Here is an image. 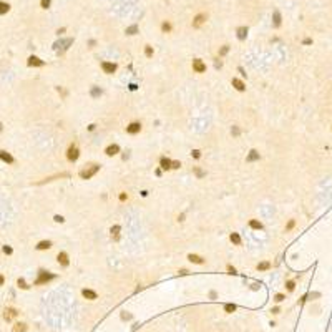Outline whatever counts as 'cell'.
<instances>
[{
    "label": "cell",
    "mask_w": 332,
    "mask_h": 332,
    "mask_svg": "<svg viewBox=\"0 0 332 332\" xmlns=\"http://www.w3.org/2000/svg\"><path fill=\"white\" fill-rule=\"evenodd\" d=\"M141 196H143V198L148 196V191H146V189H144V191H141Z\"/></svg>",
    "instance_id": "obj_54"
},
{
    "label": "cell",
    "mask_w": 332,
    "mask_h": 332,
    "mask_svg": "<svg viewBox=\"0 0 332 332\" xmlns=\"http://www.w3.org/2000/svg\"><path fill=\"white\" fill-rule=\"evenodd\" d=\"M53 219H55L56 222H63V221H65V218H63V216H60V214H55V218H53Z\"/></svg>",
    "instance_id": "obj_43"
},
{
    "label": "cell",
    "mask_w": 332,
    "mask_h": 332,
    "mask_svg": "<svg viewBox=\"0 0 332 332\" xmlns=\"http://www.w3.org/2000/svg\"><path fill=\"white\" fill-rule=\"evenodd\" d=\"M121 319L123 320H130V319H131V314H125V312H123L121 314Z\"/></svg>",
    "instance_id": "obj_45"
},
{
    "label": "cell",
    "mask_w": 332,
    "mask_h": 332,
    "mask_svg": "<svg viewBox=\"0 0 332 332\" xmlns=\"http://www.w3.org/2000/svg\"><path fill=\"white\" fill-rule=\"evenodd\" d=\"M95 128H97V125H90L88 126V131H95Z\"/></svg>",
    "instance_id": "obj_51"
},
{
    "label": "cell",
    "mask_w": 332,
    "mask_h": 332,
    "mask_svg": "<svg viewBox=\"0 0 332 332\" xmlns=\"http://www.w3.org/2000/svg\"><path fill=\"white\" fill-rule=\"evenodd\" d=\"M186 274H189L188 269H179V276H186Z\"/></svg>",
    "instance_id": "obj_47"
},
{
    "label": "cell",
    "mask_w": 332,
    "mask_h": 332,
    "mask_svg": "<svg viewBox=\"0 0 332 332\" xmlns=\"http://www.w3.org/2000/svg\"><path fill=\"white\" fill-rule=\"evenodd\" d=\"M302 43H304V45H310V43H312V40H310V38H304Z\"/></svg>",
    "instance_id": "obj_49"
},
{
    "label": "cell",
    "mask_w": 332,
    "mask_h": 332,
    "mask_svg": "<svg viewBox=\"0 0 332 332\" xmlns=\"http://www.w3.org/2000/svg\"><path fill=\"white\" fill-rule=\"evenodd\" d=\"M206 20H208V15H206V13H198V15L193 19V27H194V28H199L203 23H206Z\"/></svg>",
    "instance_id": "obj_10"
},
{
    "label": "cell",
    "mask_w": 332,
    "mask_h": 332,
    "mask_svg": "<svg viewBox=\"0 0 332 332\" xmlns=\"http://www.w3.org/2000/svg\"><path fill=\"white\" fill-rule=\"evenodd\" d=\"M141 131V123L140 121H131L128 126H126V133L128 135H138Z\"/></svg>",
    "instance_id": "obj_7"
},
{
    "label": "cell",
    "mask_w": 332,
    "mask_h": 332,
    "mask_svg": "<svg viewBox=\"0 0 332 332\" xmlns=\"http://www.w3.org/2000/svg\"><path fill=\"white\" fill-rule=\"evenodd\" d=\"M50 3H52V0H42L40 5H42V8H48V7H50Z\"/></svg>",
    "instance_id": "obj_40"
},
{
    "label": "cell",
    "mask_w": 332,
    "mask_h": 332,
    "mask_svg": "<svg viewBox=\"0 0 332 332\" xmlns=\"http://www.w3.org/2000/svg\"><path fill=\"white\" fill-rule=\"evenodd\" d=\"M274 27H281V13L277 12H274Z\"/></svg>",
    "instance_id": "obj_29"
},
{
    "label": "cell",
    "mask_w": 332,
    "mask_h": 332,
    "mask_svg": "<svg viewBox=\"0 0 332 332\" xmlns=\"http://www.w3.org/2000/svg\"><path fill=\"white\" fill-rule=\"evenodd\" d=\"M17 316H19V312H17L15 307H7V309L3 310V319H5L7 322H12Z\"/></svg>",
    "instance_id": "obj_4"
},
{
    "label": "cell",
    "mask_w": 332,
    "mask_h": 332,
    "mask_svg": "<svg viewBox=\"0 0 332 332\" xmlns=\"http://www.w3.org/2000/svg\"><path fill=\"white\" fill-rule=\"evenodd\" d=\"M193 70L196 73H204L206 72V63H204L201 58H194L193 60Z\"/></svg>",
    "instance_id": "obj_6"
},
{
    "label": "cell",
    "mask_w": 332,
    "mask_h": 332,
    "mask_svg": "<svg viewBox=\"0 0 332 332\" xmlns=\"http://www.w3.org/2000/svg\"><path fill=\"white\" fill-rule=\"evenodd\" d=\"M191 156L194 158V160H199V158H201V151L199 150H193L191 151Z\"/></svg>",
    "instance_id": "obj_38"
},
{
    "label": "cell",
    "mask_w": 332,
    "mask_h": 332,
    "mask_svg": "<svg viewBox=\"0 0 332 332\" xmlns=\"http://www.w3.org/2000/svg\"><path fill=\"white\" fill-rule=\"evenodd\" d=\"M238 72L241 73V76H246V72H244V68H242V66H238Z\"/></svg>",
    "instance_id": "obj_48"
},
{
    "label": "cell",
    "mask_w": 332,
    "mask_h": 332,
    "mask_svg": "<svg viewBox=\"0 0 332 332\" xmlns=\"http://www.w3.org/2000/svg\"><path fill=\"white\" fill-rule=\"evenodd\" d=\"M3 282H5V277H3L2 274H0V286H3Z\"/></svg>",
    "instance_id": "obj_53"
},
{
    "label": "cell",
    "mask_w": 332,
    "mask_h": 332,
    "mask_svg": "<svg viewBox=\"0 0 332 332\" xmlns=\"http://www.w3.org/2000/svg\"><path fill=\"white\" fill-rule=\"evenodd\" d=\"M229 239H231V242H232V244H236V246H241V242H242V239H241V236H239V232H231Z\"/></svg>",
    "instance_id": "obj_20"
},
{
    "label": "cell",
    "mask_w": 332,
    "mask_h": 332,
    "mask_svg": "<svg viewBox=\"0 0 332 332\" xmlns=\"http://www.w3.org/2000/svg\"><path fill=\"white\" fill-rule=\"evenodd\" d=\"M226 269H228V273H229V274H232V276H234V274H238L236 267H234V266H231V264H228V266H226Z\"/></svg>",
    "instance_id": "obj_35"
},
{
    "label": "cell",
    "mask_w": 332,
    "mask_h": 332,
    "mask_svg": "<svg viewBox=\"0 0 332 332\" xmlns=\"http://www.w3.org/2000/svg\"><path fill=\"white\" fill-rule=\"evenodd\" d=\"M249 228L251 229H256V231H261V229H263V222L257 221V219H251L249 221Z\"/></svg>",
    "instance_id": "obj_23"
},
{
    "label": "cell",
    "mask_w": 332,
    "mask_h": 332,
    "mask_svg": "<svg viewBox=\"0 0 332 332\" xmlns=\"http://www.w3.org/2000/svg\"><path fill=\"white\" fill-rule=\"evenodd\" d=\"M98 171H100V164L91 163V164H88L86 168H83L82 171H80V178L82 179H90V178H93Z\"/></svg>",
    "instance_id": "obj_1"
},
{
    "label": "cell",
    "mask_w": 332,
    "mask_h": 332,
    "mask_svg": "<svg viewBox=\"0 0 332 332\" xmlns=\"http://www.w3.org/2000/svg\"><path fill=\"white\" fill-rule=\"evenodd\" d=\"M236 33H238L239 40H246V37H248V27H239L236 30Z\"/></svg>",
    "instance_id": "obj_19"
},
{
    "label": "cell",
    "mask_w": 332,
    "mask_h": 332,
    "mask_svg": "<svg viewBox=\"0 0 332 332\" xmlns=\"http://www.w3.org/2000/svg\"><path fill=\"white\" fill-rule=\"evenodd\" d=\"M294 226H296V221H294V219H289V222L286 224V231H291Z\"/></svg>",
    "instance_id": "obj_37"
},
{
    "label": "cell",
    "mask_w": 332,
    "mask_h": 332,
    "mask_svg": "<svg viewBox=\"0 0 332 332\" xmlns=\"http://www.w3.org/2000/svg\"><path fill=\"white\" fill-rule=\"evenodd\" d=\"M55 274L53 273H48V271H38V277L35 279V286H40V284H47V282L53 281Z\"/></svg>",
    "instance_id": "obj_2"
},
{
    "label": "cell",
    "mask_w": 332,
    "mask_h": 332,
    "mask_svg": "<svg viewBox=\"0 0 332 332\" xmlns=\"http://www.w3.org/2000/svg\"><path fill=\"white\" fill-rule=\"evenodd\" d=\"M179 166H181L179 161H173V169H179Z\"/></svg>",
    "instance_id": "obj_46"
},
{
    "label": "cell",
    "mask_w": 332,
    "mask_h": 332,
    "mask_svg": "<svg viewBox=\"0 0 332 332\" xmlns=\"http://www.w3.org/2000/svg\"><path fill=\"white\" fill-rule=\"evenodd\" d=\"M188 261L193 264H198V266H201V264H204V259L201 256H198V254H188Z\"/></svg>",
    "instance_id": "obj_16"
},
{
    "label": "cell",
    "mask_w": 332,
    "mask_h": 332,
    "mask_svg": "<svg viewBox=\"0 0 332 332\" xmlns=\"http://www.w3.org/2000/svg\"><path fill=\"white\" fill-rule=\"evenodd\" d=\"M224 310H226V312H234L236 306L234 304H224Z\"/></svg>",
    "instance_id": "obj_33"
},
{
    "label": "cell",
    "mask_w": 332,
    "mask_h": 332,
    "mask_svg": "<svg viewBox=\"0 0 332 332\" xmlns=\"http://www.w3.org/2000/svg\"><path fill=\"white\" fill-rule=\"evenodd\" d=\"M171 23L169 22H163L161 23V30H163V33H169V32H171Z\"/></svg>",
    "instance_id": "obj_28"
},
{
    "label": "cell",
    "mask_w": 332,
    "mask_h": 332,
    "mask_svg": "<svg viewBox=\"0 0 332 332\" xmlns=\"http://www.w3.org/2000/svg\"><path fill=\"white\" fill-rule=\"evenodd\" d=\"M101 88H98V86H93L91 88V91H90V95H91V98H100L101 97Z\"/></svg>",
    "instance_id": "obj_25"
},
{
    "label": "cell",
    "mask_w": 332,
    "mask_h": 332,
    "mask_svg": "<svg viewBox=\"0 0 332 332\" xmlns=\"http://www.w3.org/2000/svg\"><path fill=\"white\" fill-rule=\"evenodd\" d=\"M118 198H120V201H126V199H128V194H126V193H120Z\"/></svg>",
    "instance_id": "obj_44"
},
{
    "label": "cell",
    "mask_w": 332,
    "mask_h": 332,
    "mask_svg": "<svg viewBox=\"0 0 332 332\" xmlns=\"http://www.w3.org/2000/svg\"><path fill=\"white\" fill-rule=\"evenodd\" d=\"M27 329H28V326L25 322H17L15 326H13L12 332H27Z\"/></svg>",
    "instance_id": "obj_21"
},
{
    "label": "cell",
    "mask_w": 332,
    "mask_h": 332,
    "mask_svg": "<svg viewBox=\"0 0 332 332\" xmlns=\"http://www.w3.org/2000/svg\"><path fill=\"white\" fill-rule=\"evenodd\" d=\"M256 269L257 271H269L271 269V263H269V261H263V263H259L256 266Z\"/></svg>",
    "instance_id": "obj_24"
},
{
    "label": "cell",
    "mask_w": 332,
    "mask_h": 332,
    "mask_svg": "<svg viewBox=\"0 0 332 332\" xmlns=\"http://www.w3.org/2000/svg\"><path fill=\"white\" fill-rule=\"evenodd\" d=\"M82 296L85 299H88V301H95V299H98V294L93 291V289H88V287H85V289H82Z\"/></svg>",
    "instance_id": "obj_12"
},
{
    "label": "cell",
    "mask_w": 332,
    "mask_h": 332,
    "mask_svg": "<svg viewBox=\"0 0 332 332\" xmlns=\"http://www.w3.org/2000/svg\"><path fill=\"white\" fill-rule=\"evenodd\" d=\"M228 52H229V45H222V47L219 48V56L228 55Z\"/></svg>",
    "instance_id": "obj_32"
},
{
    "label": "cell",
    "mask_w": 332,
    "mask_h": 332,
    "mask_svg": "<svg viewBox=\"0 0 332 332\" xmlns=\"http://www.w3.org/2000/svg\"><path fill=\"white\" fill-rule=\"evenodd\" d=\"M231 135H232V136H239V135H241V130H239V126H232V128H231Z\"/></svg>",
    "instance_id": "obj_34"
},
{
    "label": "cell",
    "mask_w": 332,
    "mask_h": 332,
    "mask_svg": "<svg viewBox=\"0 0 332 332\" xmlns=\"http://www.w3.org/2000/svg\"><path fill=\"white\" fill-rule=\"evenodd\" d=\"M259 158H261L259 151H257V150H251L249 154H248V158H246V161H248V163H254V161H259Z\"/></svg>",
    "instance_id": "obj_15"
},
{
    "label": "cell",
    "mask_w": 332,
    "mask_h": 332,
    "mask_svg": "<svg viewBox=\"0 0 332 332\" xmlns=\"http://www.w3.org/2000/svg\"><path fill=\"white\" fill-rule=\"evenodd\" d=\"M66 158H68V161H72V163H75L76 160L80 158V150L76 144H70L68 150H66Z\"/></svg>",
    "instance_id": "obj_3"
},
{
    "label": "cell",
    "mask_w": 332,
    "mask_h": 332,
    "mask_svg": "<svg viewBox=\"0 0 332 332\" xmlns=\"http://www.w3.org/2000/svg\"><path fill=\"white\" fill-rule=\"evenodd\" d=\"M160 168L164 169V171L173 169V160H169V158H166V156H161L160 158Z\"/></svg>",
    "instance_id": "obj_11"
},
{
    "label": "cell",
    "mask_w": 332,
    "mask_h": 332,
    "mask_svg": "<svg viewBox=\"0 0 332 332\" xmlns=\"http://www.w3.org/2000/svg\"><path fill=\"white\" fill-rule=\"evenodd\" d=\"M0 160H2V161H5V163H8V164H12L13 161H15V160H13V156H12V154H10V153H7V151H0Z\"/></svg>",
    "instance_id": "obj_18"
},
{
    "label": "cell",
    "mask_w": 332,
    "mask_h": 332,
    "mask_svg": "<svg viewBox=\"0 0 332 332\" xmlns=\"http://www.w3.org/2000/svg\"><path fill=\"white\" fill-rule=\"evenodd\" d=\"M286 289H287L289 292H292L296 289V282L294 281H287V282H286Z\"/></svg>",
    "instance_id": "obj_31"
},
{
    "label": "cell",
    "mask_w": 332,
    "mask_h": 332,
    "mask_svg": "<svg viewBox=\"0 0 332 332\" xmlns=\"http://www.w3.org/2000/svg\"><path fill=\"white\" fill-rule=\"evenodd\" d=\"M101 70H103V73H107V75H113V73L116 72V63H113V62H101Z\"/></svg>",
    "instance_id": "obj_5"
},
{
    "label": "cell",
    "mask_w": 332,
    "mask_h": 332,
    "mask_svg": "<svg viewBox=\"0 0 332 332\" xmlns=\"http://www.w3.org/2000/svg\"><path fill=\"white\" fill-rule=\"evenodd\" d=\"M3 252H5V254H12L13 249L10 248V246H3Z\"/></svg>",
    "instance_id": "obj_42"
},
{
    "label": "cell",
    "mask_w": 332,
    "mask_h": 332,
    "mask_svg": "<svg viewBox=\"0 0 332 332\" xmlns=\"http://www.w3.org/2000/svg\"><path fill=\"white\" fill-rule=\"evenodd\" d=\"M120 231H121V226L120 224H115L113 228L110 229V232H111V239L113 241H118L120 239Z\"/></svg>",
    "instance_id": "obj_17"
},
{
    "label": "cell",
    "mask_w": 332,
    "mask_h": 332,
    "mask_svg": "<svg viewBox=\"0 0 332 332\" xmlns=\"http://www.w3.org/2000/svg\"><path fill=\"white\" fill-rule=\"evenodd\" d=\"M271 312H273V314H279V312H281V309H279V307H274V309L271 310Z\"/></svg>",
    "instance_id": "obj_50"
},
{
    "label": "cell",
    "mask_w": 332,
    "mask_h": 332,
    "mask_svg": "<svg viewBox=\"0 0 332 332\" xmlns=\"http://www.w3.org/2000/svg\"><path fill=\"white\" fill-rule=\"evenodd\" d=\"M10 10V5L7 2H0V15H3V13H7Z\"/></svg>",
    "instance_id": "obj_27"
},
{
    "label": "cell",
    "mask_w": 332,
    "mask_h": 332,
    "mask_svg": "<svg viewBox=\"0 0 332 332\" xmlns=\"http://www.w3.org/2000/svg\"><path fill=\"white\" fill-rule=\"evenodd\" d=\"M50 248H52V241H48V239H47V241H40L37 244L38 251H45V249H50Z\"/></svg>",
    "instance_id": "obj_22"
},
{
    "label": "cell",
    "mask_w": 332,
    "mask_h": 332,
    "mask_svg": "<svg viewBox=\"0 0 332 332\" xmlns=\"http://www.w3.org/2000/svg\"><path fill=\"white\" fill-rule=\"evenodd\" d=\"M56 261H58V264H60L62 267H68V266H70V257H68V254H66L65 251L58 252V256H56Z\"/></svg>",
    "instance_id": "obj_8"
},
{
    "label": "cell",
    "mask_w": 332,
    "mask_h": 332,
    "mask_svg": "<svg viewBox=\"0 0 332 332\" xmlns=\"http://www.w3.org/2000/svg\"><path fill=\"white\" fill-rule=\"evenodd\" d=\"M17 284H19V287H22V289H28L27 282L23 281V279H19V281H17Z\"/></svg>",
    "instance_id": "obj_39"
},
{
    "label": "cell",
    "mask_w": 332,
    "mask_h": 332,
    "mask_svg": "<svg viewBox=\"0 0 332 332\" xmlns=\"http://www.w3.org/2000/svg\"><path fill=\"white\" fill-rule=\"evenodd\" d=\"M284 299H286L284 294H276V296H274V301H276V302H282Z\"/></svg>",
    "instance_id": "obj_41"
},
{
    "label": "cell",
    "mask_w": 332,
    "mask_h": 332,
    "mask_svg": "<svg viewBox=\"0 0 332 332\" xmlns=\"http://www.w3.org/2000/svg\"><path fill=\"white\" fill-rule=\"evenodd\" d=\"M194 173H196L198 178H203V176H204V171L201 168H198V166H194Z\"/></svg>",
    "instance_id": "obj_36"
},
{
    "label": "cell",
    "mask_w": 332,
    "mask_h": 332,
    "mask_svg": "<svg viewBox=\"0 0 332 332\" xmlns=\"http://www.w3.org/2000/svg\"><path fill=\"white\" fill-rule=\"evenodd\" d=\"M120 153V144H116V143H111V144H108L107 148H105V154L107 156H116V154Z\"/></svg>",
    "instance_id": "obj_9"
},
{
    "label": "cell",
    "mask_w": 332,
    "mask_h": 332,
    "mask_svg": "<svg viewBox=\"0 0 332 332\" xmlns=\"http://www.w3.org/2000/svg\"><path fill=\"white\" fill-rule=\"evenodd\" d=\"M231 85L236 88L238 91H246V83L242 82L241 78H232L231 80Z\"/></svg>",
    "instance_id": "obj_13"
},
{
    "label": "cell",
    "mask_w": 332,
    "mask_h": 332,
    "mask_svg": "<svg viewBox=\"0 0 332 332\" xmlns=\"http://www.w3.org/2000/svg\"><path fill=\"white\" fill-rule=\"evenodd\" d=\"M43 65H45V62L40 60L38 56H35V55L28 56V66H43Z\"/></svg>",
    "instance_id": "obj_14"
},
{
    "label": "cell",
    "mask_w": 332,
    "mask_h": 332,
    "mask_svg": "<svg viewBox=\"0 0 332 332\" xmlns=\"http://www.w3.org/2000/svg\"><path fill=\"white\" fill-rule=\"evenodd\" d=\"M144 55H146V58H153L154 55V50L151 45H144Z\"/></svg>",
    "instance_id": "obj_26"
},
{
    "label": "cell",
    "mask_w": 332,
    "mask_h": 332,
    "mask_svg": "<svg viewBox=\"0 0 332 332\" xmlns=\"http://www.w3.org/2000/svg\"><path fill=\"white\" fill-rule=\"evenodd\" d=\"M136 32H138V25H131L126 28V35H135Z\"/></svg>",
    "instance_id": "obj_30"
},
{
    "label": "cell",
    "mask_w": 332,
    "mask_h": 332,
    "mask_svg": "<svg viewBox=\"0 0 332 332\" xmlns=\"http://www.w3.org/2000/svg\"><path fill=\"white\" fill-rule=\"evenodd\" d=\"M136 88H138V86H136V85H135V83H131V85H130V90H131V91H135V90H136Z\"/></svg>",
    "instance_id": "obj_52"
}]
</instances>
